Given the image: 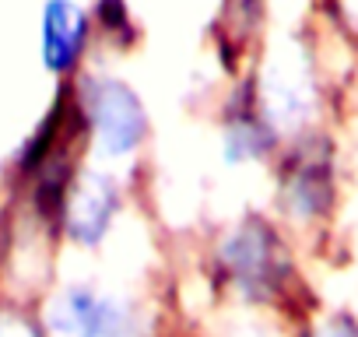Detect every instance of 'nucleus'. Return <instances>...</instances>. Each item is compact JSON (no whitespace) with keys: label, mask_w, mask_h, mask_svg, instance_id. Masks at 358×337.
Returning <instances> with one entry per match:
<instances>
[{"label":"nucleus","mask_w":358,"mask_h":337,"mask_svg":"<svg viewBox=\"0 0 358 337\" xmlns=\"http://www.w3.org/2000/svg\"><path fill=\"white\" fill-rule=\"evenodd\" d=\"M95 22L99 29L116 39L120 46H130L137 39V29H134V15H130V4L127 0H95Z\"/></svg>","instance_id":"0eeeda50"},{"label":"nucleus","mask_w":358,"mask_h":337,"mask_svg":"<svg viewBox=\"0 0 358 337\" xmlns=\"http://www.w3.org/2000/svg\"><path fill=\"white\" fill-rule=\"evenodd\" d=\"M67 211H71L67 225H71L74 239L95 243L106 232V225H109V218L116 211V187H113V180L102 176V173L81 176L74 194L67 197Z\"/></svg>","instance_id":"20e7f679"},{"label":"nucleus","mask_w":358,"mask_h":337,"mask_svg":"<svg viewBox=\"0 0 358 337\" xmlns=\"http://www.w3.org/2000/svg\"><path fill=\"white\" fill-rule=\"evenodd\" d=\"M260 4H264V0H225V22L232 25V32L246 36L250 25H257Z\"/></svg>","instance_id":"6e6552de"},{"label":"nucleus","mask_w":358,"mask_h":337,"mask_svg":"<svg viewBox=\"0 0 358 337\" xmlns=\"http://www.w3.org/2000/svg\"><path fill=\"white\" fill-rule=\"evenodd\" d=\"M351 8H355V18H358V0H351Z\"/></svg>","instance_id":"1a4fd4ad"},{"label":"nucleus","mask_w":358,"mask_h":337,"mask_svg":"<svg viewBox=\"0 0 358 337\" xmlns=\"http://www.w3.org/2000/svg\"><path fill=\"white\" fill-rule=\"evenodd\" d=\"M288 201L302 211H320L330 197V151L327 144H302L295 158L285 165Z\"/></svg>","instance_id":"39448f33"},{"label":"nucleus","mask_w":358,"mask_h":337,"mask_svg":"<svg viewBox=\"0 0 358 337\" xmlns=\"http://www.w3.org/2000/svg\"><path fill=\"white\" fill-rule=\"evenodd\" d=\"M88 36H92V22L81 4H74V0H46L43 29H39L43 67L50 74H71L85 57Z\"/></svg>","instance_id":"7ed1b4c3"},{"label":"nucleus","mask_w":358,"mask_h":337,"mask_svg":"<svg viewBox=\"0 0 358 337\" xmlns=\"http://www.w3.org/2000/svg\"><path fill=\"white\" fill-rule=\"evenodd\" d=\"M78 109L92 130L102 158H127L148 137V113L141 95L120 78H85Z\"/></svg>","instance_id":"f257e3e1"},{"label":"nucleus","mask_w":358,"mask_h":337,"mask_svg":"<svg viewBox=\"0 0 358 337\" xmlns=\"http://www.w3.org/2000/svg\"><path fill=\"white\" fill-rule=\"evenodd\" d=\"M274 141H278V127L267 116L264 102H257V92L250 85L239 88L225 106V134H222L225 162L232 165L260 162L274 151Z\"/></svg>","instance_id":"f03ea898"},{"label":"nucleus","mask_w":358,"mask_h":337,"mask_svg":"<svg viewBox=\"0 0 358 337\" xmlns=\"http://www.w3.org/2000/svg\"><path fill=\"white\" fill-rule=\"evenodd\" d=\"M60 127H64V99L46 113V120H43V123L36 127V134L25 141L22 158H18L22 173H39V168L53 158V148H57V141H60Z\"/></svg>","instance_id":"423d86ee"}]
</instances>
